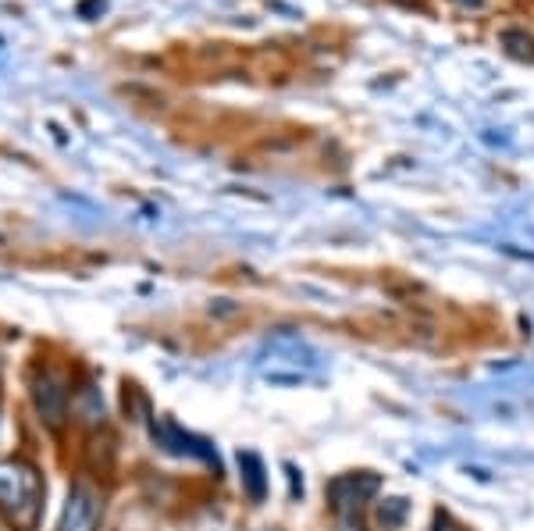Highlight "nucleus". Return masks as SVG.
Listing matches in <instances>:
<instances>
[{"label": "nucleus", "instance_id": "1a4fd4ad", "mask_svg": "<svg viewBox=\"0 0 534 531\" xmlns=\"http://www.w3.org/2000/svg\"><path fill=\"white\" fill-rule=\"evenodd\" d=\"M267 531H282V528H267Z\"/></svg>", "mask_w": 534, "mask_h": 531}, {"label": "nucleus", "instance_id": "20e7f679", "mask_svg": "<svg viewBox=\"0 0 534 531\" xmlns=\"http://www.w3.org/2000/svg\"><path fill=\"white\" fill-rule=\"evenodd\" d=\"M161 442L168 446L171 453H182V457H200V460H214L218 464V457H214V450L207 446V442H200V439H193V435H186L182 428H175V425H168L164 421L161 425Z\"/></svg>", "mask_w": 534, "mask_h": 531}, {"label": "nucleus", "instance_id": "f03ea898", "mask_svg": "<svg viewBox=\"0 0 534 531\" xmlns=\"http://www.w3.org/2000/svg\"><path fill=\"white\" fill-rule=\"evenodd\" d=\"M97 524H100V496L86 482L75 485L68 492V503L61 510L57 531H97Z\"/></svg>", "mask_w": 534, "mask_h": 531}, {"label": "nucleus", "instance_id": "0eeeda50", "mask_svg": "<svg viewBox=\"0 0 534 531\" xmlns=\"http://www.w3.org/2000/svg\"><path fill=\"white\" fill-rule=\"evenodd\" d=\"M406 514H410V503H406L403 496H396V499H385L378 507V521H381V528H399V524L406 521Z\"/></svg>", "mask_w": 534, "mask_h": 531}, {"label": "nucleus", "instance_id": "7ed1b4c3", "mask_svg": "<svg viewBox=\"0 0 534 531\" xmlns=\"http://www.w3.org/2000/svg\"><path fill=\"white\" fill-rule=\"evenodd\" d=\"M378 489H381L378 478H374V474H367V471H360V474H342V478H335L328 492H332L335 510H339V514H346V510L367 503V499H371Z\"/></svg>", "mask_w": 534, "mask_h": 531}, {"label": "nucleus", "instance_id": "6e6552de", "mask_svg": "<svg viewBox=\"0 0 534 531\" xmlns=\"http://www.w3.org/2000/svg\"><path fill=\"white\" fill-rule=\"evenodd\" d=\"M453 4H460V8H481L485 0H453Z\"/></svg>", "mask_w": 534, "mask_h": 531}, {"label": "nucleus", "instance_id": "423d86ee", "mask_svg": "<svg viewBox=\"0 0 534 531\" xmlns=\"http://www.w3.org/2000/svg\"><path fill=\"white\" fill-rule=\"evenodd\" d=\"M502 47H506L510 58L534 61V40L527 33H520V29H506V33H502Z\"/></svg>", "mask_w": 534, "mask_h": 531}, {"label": "nucleus", "instance_id": "39448f33", "mask_svg": "<svg viewBox=\"0 0 534 531\" xmlns=\"http://www.w3.org/2000/svg\"><path fill=\"white\" fill-rule=\"evenodd\" d=\"M239 471H243V489L253 503L267 496V471H264V460L257 453H239Z\"/></svg>", "mask_w": 534, "mask_h": 531}, {"label": "nucleus", "instance_id": "f257e3e1", "mask_svg": "<svg viewBox=\"0 0 534 531\" xmlns=\"http://www.w3.org/2000/svg\"><path fill=\"white\" fill-rule=\"evenodd\" d=\"M43 503V482L36 467L22 464V460H0V507L15 517V524L33 528L40 517Z\"/></svg>", "mask_w": 534, "mask_h": 531}]
</instances>
